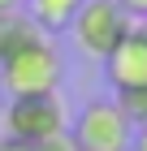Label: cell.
I'll list each match as a JSON object with an SVG mask.
<instances>
[{
  "mask_svg": "<svg viewBox=\"0 0 147 151\" xmlns=\"http://www.w3.org/2000/svg\"><path fill=\"white\" fill-rule=\"evenodd\" d=\"M35 39H43V30L30 22V13H22V9L0 13V65L9 56H17L22 47H30Z\"/></svg>",
  "mask_w": 147,
  "mask_h": 151,
  "instance_id": "8992f818",
  "label": "cell"
},
{
  "mask_svg": "<svg viewBox=\"0 0 147 151\" xmlns=\"http://www.w3.org/2000/svg\"><path fill=\"white\" fill-rule=\"evenodd\" d=\"M35 151H78V147H74V138H69V134H61V138H48V142H39Z\"/></svg>",
  "mask_w": 147,
  "mask_h": 151,
  "instance_id": "9c48e42d",
  "label": "cell"
},
{
  "mask_svg": "<svg viewBox=\"0 0 147 151\" xmlns=\"http://www.w3.org/2000/svg\"><path fill=\"white\" fill-rule=\"evenodd\" d=\"M117 4H121L134 22H147V0H117Z\"/></svg>",
  "mask_w": 147,
  "mask_h": 151,
  "instance_id": "30bf717a",
  "label": "cell"
},
{
  "mask_svg": "<svg viewBox=\"0 0 147 151\" xmlns=\"http://www.w3.org/2000/svg\"><path fill=\"white\" fill-rule=\"evenodd\" d=\"M61 52L52 47V39H35L30 47H22L17 56H9L0 65V91L9 99H30V95H56L61 86Z\"/></svg>",
  "mask_w": 147,
  "mask_h": 151,
  "instance_id": "6da1fadb",
  "label": "cell"
},
{
  "mask_svg": "<svg viewBox=\"0 0 147 151\" xmlns=\"http://www.w3.org/2000/svg\"><path fill=\"white\" fill-rule=\"evenodd\" d=\"M0 151H35L30 142H22V138H9V134H0Z\"/></svg>",
  "mask_w": 147,
  "mask_h": 151,
  "instance_id": "8fae6325",
  "label": "cell"
},
{
  "mask_svg": "<svg viewBox=\"0 0 147 151\" xmlns=\"http://www.w3.org/2000/svg\"><path fill=\"white\" fill-rule=\"evenodd\" d=\"M82 4L87 0H30V22L43 35H61V30L74 26V17H78Z\"/></svg>",
  "mask_w": 147,
  "mask_h": 151,
  "instance_id": "52a82bcc",
  "label": "cell"
},
{
  "mask_svg": "<svg viewBox=\"0 0 147 151\" xmlns=\"http://www.w3.org/2000/svg\"><path fill=\"white\" fill-rule=\"evenodd\" d=\"M108 82H113V91H138V86H147V26L134 22V30L117 43V52L108 60Z\"/></svg>",
  "mask_w": 147,
  "mask_h": 151,
  "instance_id": "5b68a950",
  "label": "cell"
},
{
  "mask_svg": "<svg viewBox=\"0 0 147 151\" xmlns=\"http://www.w3.org/2000/svg\"><path fill=\"white\" fill-rule=\"evenodd\" d=\"M26 0H0V13H13V9H22Z\"/></svg>",
  "mask_w": 147,
  "mask_h": 151,
  "instance_id": "4fadbf2b",
  "label": "cell"
},
{
  "mask_svg": "<svg viewBox=\"0 0 147 151\" xmlns=\"http://www.w3.org/2000/svg\"><path fill=\"white\" fill-rule=\"evenodd\" d=\"M117 108L125 112V121L130 125H147V86H138V91H121L117 95Z\"/></svg>",
  "mask_w": 147,
  "mask_h": 151,
  "instance_id": "ba28073f",
  "label": "cell"
},
{
  "mask_svg": "<svg viewBox=\"0 0 147 151\" xmlns=\"http://www.w3.org/2000/svg\"><path fill=\"white\" fill-rule=\"evenodd\" d=\"M130 151H147V125L134 129V142H130Z\"/></svg>",
  "mask_w": 147,
  "mask_h": 151,
  "instance_id": "7c38bea8",
  "label": "cell"
},
{
  "mask_svg": "<svg viewBox=\"0 0 147 151\" xmlns=\"http://www.w3.org/2000/svg\"><path fill=\"white\" fill-rule=\"evenodd\" d=\"M69 138H74L78 151H130L134 125L125 121V112L117 108V99H91L78 112Z\"/></svg>",
  "mask_w": 147,
  "mask_h": 151,
  "instance_id": "277c9868",
  "label": "cell"
},
{
  "mask_svg": "<svg viewBox=\"0 0 147 151\" xmlns=\"http://www.w3.org/2000/svg\"><path fill=\"white\" fill-rule=\"evenodd\" d=\"M4 134H9V138L30 142V147L69 134V112H65V104H61V95L9 99V108H4Z\"/></svg>",
  "mask_w": 147,
  "mask_h": 151,
  "instance_id": "3957f363",
  "label": "cell"
},
{
  "mask_svg": "<svg viewBox=\"0 0 147 151\" xmlns=\"http://www.w3.org/2000/svg\"><path fill=\"white\" fill-rule=\"evenodd\" d=\"M69 30H74V39H78V47L87 52V56L108 60L117 52V43L134 30V17H130L117 0H87Z\"/></svg>",
  "mask_w": 147,
  "mask_h": 151,
  "instance_id": "7a4b0ae2",
  "label": "cell"
}]
</instances>
